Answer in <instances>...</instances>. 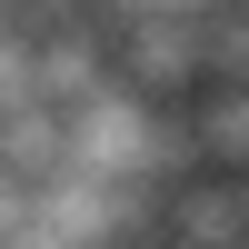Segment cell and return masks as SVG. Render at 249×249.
<instances>
[{"label":"cell","instance_id":"cell-2","mask_svg":"<svg viewBox=\"0 0 249 249\" xmlns=\"http://www.w3.org/2000/svg\"><path fill=\"white\" fill-rule=\"evenodd\" d=\"M190 140L210 170H249V80H199L190 100Z\"/></svg>","mask_w":249,"mask_h":249},{"label":"cell","instance_id":"cell-3","mask_svg":"<svg viewBox=\"0 0 249 249\" xmlns=\"http://www.w3.org/2000/svg\"><path fill=\"white\" fill-rule=\"evenodd\" d=\"M230 179H239V210H249V170H230Z\"/></svg>","mask_w":249,"mask_h":249},{"label":"cell","instance_id":"cell-1","mask_svg":"<svg viewBox=\"0 0 249 249\" xmlns=\"http://www.w3.org/2000/svg\"><path fill=\"white\" fill-rule=\"evenodd\" d=\"M110 50H120L130 90H150L160 110H190L199 80H210V10H120Z\"/></svg>","mask_w":249,"mask_h":249}]
</instances>
